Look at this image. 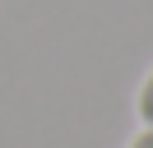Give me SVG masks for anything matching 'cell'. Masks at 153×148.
Segmentation results:
<instances>
[{"label":"cell","mask_w":153,"mask_h":148,"mask_svg":"<svg viewBox=\"0 0 153 148\" xmlns=\"http://www.w3.org/2000/svg\"><path fill=\"white\" fill-rule=\"evenodd\" d=\"M130 148H153V125H144V130H139V134H134V139H130Z\"/></svg>","instance_id":"7a4b0ae2"},{"label":"cell","mask_w":153,"mask_h":148,"mask_svg":"<svg viewBox=\"0 0 153 148\" xmlns=\"http://www.w3.org/2000/svg\"><path fill=\"white\" fill-rule=\"evenodd\" d=\"M134 111H139V120H144V125H153V70L144 74V83H139V97H134Z\"/></svg>","instance_id":"6da1fadb"}]
</instances>
